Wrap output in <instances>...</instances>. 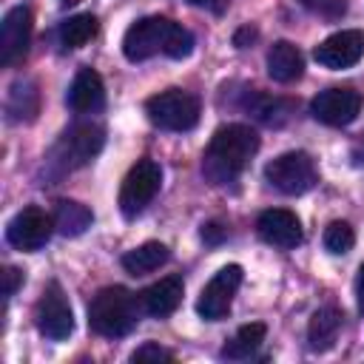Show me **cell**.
I'll return each instance as SVG.
<instances>
[{"instance_id": "cell-1", "label": "cell", "mask_w": 364, "mask_h": 364, "mask_svg": "<svg viewBox=\"0 0 364 364\" xmlns=\"http://www.w3.org/2000/svg\"><path fill=\"white\" fill-rule=\"evenodd\" d=\"M256 151H259V134L250 125H239V122L222 125L213 131L205 148L202 173L210 185H228L247 168Z\"/></svg>"}, {"instance_id": "cell-2", "label": "cell", "mask_w": 364, "mask_h": 364, "mask_svg": "<svg viewBox=\"0 0 364 364\" xmlns=\"http://www.w3.org/2000/svg\"><path fill=\"white\" fill-rule=\"evenodd\" d=\"M191 51H193V34L185 26L159 14L136 20L122 37V54L131 63L151 60L154 54H168L171 60H182Z\"/></svg>"}, {"instance_id": "cell-3", "label": "cell", "mask_w": 364, "mask_h": 364, "mask_svg": "<svg viewBox=\"0 0 364 364\" xmlns=\"http://www.w3.org/2000/svg\"><path fill=\"white\" fill-rule=\"evenodd\" d=\"M88 327L102 338H122L136 327V299L125 287H102L88 304Z\"/></svg>"}, {"instance_id": "cell-4", "label": "cell", "mask_w": 364, "mask_h": 364, "mask_svg": "<svg viewBox=\"0 0 364 364\" xmlns=\"http://www.w3.org/2000/svg\"><path fill=\"white\" fill-rule=\"evenodd\" d=\"M148 119L162 131H191L199 122V100L191 91L168 88L145 102Z\"/></svg>"}, {"instance_id": "cell-5", "label": "cell", "mask_w": 364, "mask_h": 364, "mask_svg": "<svg viewBox=\"0 0 364 364\" xmlns=\"http://www.w3.org/2000/svg\"><path fill=\"white\" fill-rule=\"evenodd\" d=\"M264 179L276 191H282L287 196H301L310 188H316L318 171H316L310 154H304V151H287V154H282V156H276V159H270L264 165Z\"/></svg>"}, {"instance_id": "cell-6", "label": "cell", "mask_w": 364, "mask_h": 364, "mask_svg": "<svg viewBox=\"0 0 364 364\" xmlns=\"http://www.w3.org/2000/svg\"><path fill=\"white\" fill-rule=\"evenodd\" d=\"M162 185V168L154 162V159H139L122 179V188H119V210L125 219H134L139 216L151 199L156 196Z\"/></svg>"}, {"instance_id": "cell-7", "label": "cell", "mask_w": 364, "mask_h": 364, "mask_svg": "<svg viewBox=\"0 0 364 364\" xmlns=\"http://www.w3.org/2000/svg\"><path fill=\"white\" fill-rule=\"evenodd\" d=\"M34 324L51 341H63L74 333V313H71V304L57 282L46 284V290L34 307Z\"/></svg>"}, {"instance_id": "cell-8", "label": "cell", "mask_w": 364, "mask_h": 364, "mask_svg": "<svg viewBox=\"0 0 364 364\" xmlns=\"http://www.w3.org/2000/svg\"><path fill=\"white\" fill-rule=\"evenodd\" d=\"M54 230H57L54 228V216H48L37 205H28V208H23L20 213L11 216V222L6 225V239H9L11 247L34 253L51 239Z\"/></svg>"}, {"instance_id": "cell-9", "label": "cell", "mask_w": 364, "mask_h": 364, "mask_svg": "<svg viewBox=\"0 0 364 364\" xmlns=\"http://www.w3.org/2000/svg\"><path fill=\"white\" fill-rule=\"evenodd\" d=\"M242 284V267L239 264H225L199 293L196 299V313L205 318V321H219L230 313V304H233V296Z\"/></svg>"}, {"instance_id": "cell-10", "label": "cell", "mask_w": 364, "mask_h": 364, "mask_svg": "<svg viewBox=\"0 0 364 364\" xmlns=\"http://www.w3.org/2000/svg\"><path fill=\"white\" fill-rule=\"evenodd\" d=\"M105 145V131L97 122H80L71 125L63 139L57 142V159L63 162V168H82L88 165Z\"/></svg>"}, {"instance_id": "cell-11", "label": "cell", "mask_w": 364, "mask_h": 364, "mask_svg": "<svg viewBox=\"0 0 364 364\" xmlns=\"http://www.w3.org/2000/svg\"><path fill=\"white\" fill-rule=\"evenodd\" d=\"M358 111H361V94L353 88H327V91H318L310 102L313 119L330 128L350 125L358 117Z\"/></svg>"}, {"instance_id": "cell-12", "label": "cell", "mask_w": 364, "mask_h": 364, "mask_svg": "<svg viewBox=\"0 0 364 364\" xmlns=\"http://www.w3.org/2000/svg\"><path fill=\"white\" fill-rule=\"evenodd\" d=\"M313 57L318 65L333 68V71L350 68L364 57V31H358V28L336 31L313 48Z\"/></svg>"}, {"instance_id": "cell-13", "label": "cell", "mask_w": 364, "mask_h": 364, "mask_svg": "<svg viewBox=\"0 0 364 364\" xmlns=\"http://www.w3.org/2000/svg\"><path fill=\"white\" fill-rule=\"evenodd\" d=\"M31 43V11L28 6H14L0 23V65H14L26 57Z\"/></svg>"}, {"instance_id": "cell-14", "label": "cell", "mask_w": 364, "mask_h": 364, "mask_svg": "<svg viewBox=\"0 0 364 364\" xmlns=\"http://www.w3.org/2000/svg\"><path fill=\"white\" fill-rule=\"evenodd\" d=\"M256 230L262 236V242L279 247V250H290L296 245H301V222L293 210L284 208H270L259 216Z\"/></svg>"}, {"instance_id": "cell-15", "label": "cell", "mask_w": 364, "mask_h": 364, "mask_svg": "<svg viewBox=\"0 0 364 364\" xmlns=\"http://www.w3.org/2000/svg\"><path fill=\"white\" fill-rule=\"evenodd\" d=\"M65 102L77 114H97L105 105V85L102 77L94 68H80L71 80V88L65 94Z\"/></svg>"}, {"instance_id": "cell-16", "label": "cell", "mask_w": 364, "mask_h": 364, "mask_svg": "<svg viewBox=\"0 0 364 364\" xmlns=\"http://www.w3.org/2000/svg\"><path fill=\"white\" fill-rule=\"evenodd\" d=\"M182 290H185V284L179 276H165L139 293V307L154 318H165L179 307Z\"/></svg>"}, {"instance_id": "cell-17", "label": "cell", "mask_w": 364, "mask_h": 364, "mask_svg": "<svg viewBox=\"0 0 364 364\" xmlns=\"http://www.w3.org/2000/svg\"><path fill=\"white\" fill-rule=\"evenodd\" d=\"M301 71H304V57L293 43L279 40V43L270 46V51H267V74L276 82H293V80L301 77Z\"/></svg>"}, {"instance_id": "cell-18", "label": "cell", "mask_w": 364, "mask_h": 364, "mask_svg": "<svg viewBox=\"0 0 364 364\" xmlns=\"http://www.w3.org/2000/svg\"><path fill=\"white\" fill-rule=\"evenodd\" d=\"M341 310H336V307H321V310H316L313 316H310V324H307V344H310V350L313 353H327L333 344H336V338H338V333H341Z\"/></svg>"}, {"instance_id": "cell-19", "label": "cell", "mask_w": 364, "mask_h": 364, "mask_svg": "<svg viewBox=\"0 0 364 364\" xmlns=\"http://www.w3.org/2000/svg\"><path fill=\"white\" fill-rule=\"evenodd\" d=\"M40 111V91L31 80H17L9 88V100H6V114L11 122H31Z\"/></svg>"}, {"instance_id": "cell-20", "label": "cell", "mask_w": 364, "mask_h": 364, "mask_svg": "<svg viewBox=\"0 0 364 364\" xmlns=\"http://www.w3.org/2000/svg\"><path fill=\"white\" fill-rule=\"evenodd\" d=\"M51 216H54L57 233H63V236H80L94 222V213L82 202H74V199H60L54 205V213Z\"/></svg>"}, {"instance_id": "cell-21", "label": "cell", "mask_w": 364, "mask_h": 364, "mask_svg": "<svg viewBox=\"0 0 364 364\" xmlns=\"http://www.w3.org/2000/svg\"><path fill=\"white\" fill-rule=\"evenodd\" d=\"M168 259H171V250L162 242H145L122 256V267L131 276H145V273H154L156 267H162Z\"/></svg>"}, {"instance_id": "cell-22", "label": "cell", "mask_w": 364, "mask_h": 364, "mask_svg": "<svg viewBox=\"0 0 364 364\" xmlns=\"http://www.w3.org/2000/svg\"><path fill=\"white\" fill-rule=\"evenodd\" d=\"M264 336H267V327H264V324H259V321H253V324H242V327L236 330V336L222 347V358H230V361L250 358V355L262 347Z\"/></svg>"}, {"instance_id": "cell-23", "label": "cell", "mask_w": 364, "mask_h": 364, "mask_svg": "<svg viewBox=\"0 0 364 364\" xmlns=\"http://www.w3.org/2000/svg\"><path fill=\"white\" fill-rule=\"evenodd\" d=\"M245 108L256 117V119H262V122H267V125H282L287 117H290V102H284V100H276V97H264V94H247V100H245Z\"/></svg>"}, {"instance_id": "cell-24", "label": "cell", "mask_w": 364, "mask_h": 364, "mask_svg": "<svg viewBox=\"0 0 364 364\" xmlns=\"http://www.w3.org/2000/svg\"><path fill=\"white\" fill-rule=\"evenodd\" d=\"M97 34V17L94 14H74L60 26V43L65 48H80Z\"/></svg>"}, {"instance_id": "cell-25", "label": "cell", "mask_w": 364, "mask_h": 364, "mask_svg": "<svg viewBox=\"0 0 364 364\" xmlns=\"http://www.w3.org/2000/svg\"><path fill=\"white\" fill-rule=\"evenodd\" d=\"M353 245H355V233H353V228H350L347 222L336 219V222H330V225L324 228V247H327L330 253L341 256V253H347Z\"/></svg>"}, {"instance_id": "cell-26", "label": "cell", "mask_w": 364, "mask_h": 364, "mask_svg": "<svg viewBox=\"0 0 364 364\" xmlns=\"http://www.w3.org/2000/svg\"><path fill=\"white\" fill-rule=\"evenodd\" d=\"M131 361H134V364H136V361H173V353L165 350V347H159L156 341H145L142 347H136V350L131 353Z\"/></svg>"}, {"instance_id": "cell-27", "label": "cell", "mask_w": 364, "mask_h": 364, "mask_svg": "<svg viewBox=\"0 0 364 364\" xmlns=\"http://www.w3.org/2000/svg\"><path fill=\"white\" fill-rule=\"evenodd\" d=\"M310 9H316L324 17H338V14L347 11V0H313Z\"/></svg>"}, {"instance_id": "cell-28", "label": "cell", "mask_w": 364, "mask_h": 364, "mask_svg": "<svg viewBox=\"0 0 364 364\" xmlns=\"http://www.w3.org/2000/svg\"><path fill=\"white\" fill-rule=\"evenodd\" d=\"M20 284H23V273H20L17 267H6V270H3V296L11 299Z\"/></svg>"}, {"instance_id": "cell-29", "label": "cell", "mask_w": 364, "mask_h": 364, "mask_svg": "<svg viewBox=\"0 0 364 364\" xmlns=\"http://www.w3.org/2000/svg\"><path fill=\"white\" fill-rule=\"evenodd\" d=\"M202 239L208 245H219L222 239H228V228L219 222H208V225H202Z\"/></svg>"}, {"instance_id": "cell-30", "label": "cell", "mask_w": 364, "mask_h": 364, "mask_svg": "<svg viewBox=\"0 0 364 364\" xmlns=\"http://www.w3.org/2000/svg\"><path fill=\"white\" fill-rule=\"evenodd\" d=\"M256 37H259V31H256V28H250V26H245V28H239V31L233 34V46H236V48H247Z\"/></svg>"}, {"instance_id": "cell-31", "label": "cell", "mask_w": 364, "mask_h": 364, "mask_svg": "<svg viewBox=\"0 0 364 364\" xmlns=\"http://www.w3.org/2000/svg\"><path fill=\"white\" fill-rule=\"evenodd\" d=\"M193 9H205V11H210V14H222L225 11V6H228V0H188Z\"/></svg>"}, {"instance_id": "cell-32", "label": "cell", "mask_w": 364, "mask_h": 364, "mask_svg": "<svg viewBox=\"0 0 364 364\" xmlns=\"http://www.w3.org/2000/svg\"><path fill=\"white\" fill-rule=\"evenodd\" d=\"M355 301H358V310L364 313V264L358 267V276H355Z\"/></svg>"}, {"instance_id": "cell-33", "label": "cell", "mask_w": 364, "mask_h": 364, "mask_svg": "<svg viewBox=\"0 0 364 364\" xmlns=\"http://www.w3.org/2000/svg\"><path fill=\"white\" fill-rule=\"evenodd\" d=\"M63 3H65V6H71V3H80V0H63Z\"/></svg>"}, {"instance_id": "cell-34", "label": "cell", "mask_w": 364, "mask_h": 364, "mask_svg": "<svg viewBox=\"0 0 364 364\" xmlns=\"http://www.w3.org/2000/svg\"><path fill=\"white\" fill-rule=\"evenodd\" d=\"M301 3H304V6H310V3H313V0H301Z\"/></svg>"}]
</instances>
